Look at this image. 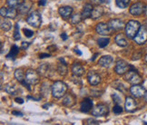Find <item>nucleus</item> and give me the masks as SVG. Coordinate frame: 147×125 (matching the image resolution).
Masks as SVG:
<instances>
[{"mask_svg":"<svg viewBox=\"0 0 147 125\" xmlns=\"http://www.w3.org/2000/svg\"><path fill=\"white\" fill-rule=\"evenodd\" d=\"M11 26H12V25H11V22L9 20L4 19L1 21V28L4 31H9Z\"/></svg>","mask_w":147,"mask_h":125,"instance_id":"nucleus-33","label":"nucleus"},{"mask_svg":"<svg viewBox=\"0 0 147 125\" xmlns=\"http://www.w3.org/2000/svg\"><path fill=\"white\" fill-rule=\"evenodd\" d=\"M98 55V54H95L94 56H93V58H91V61H94L95 60V58H96V56Z\"/></svg>","mask_w":147,"mask_h":125,"instance_id":"nucleus-50","label":"nucleus"},{"mask_svg":"<svg viewBox=\"0 0 147 125\" xmlns=\"http://www.w3.org/2000/svg\"><path fill=\"white\" fill-rule=\"evenodd\" d=\"M27 24L33 27H39L42 24V16L38 11H33L26 18Z\"/></svg>","mask_w":147,"mask_h":125,"instance_id":"nucleus-4","label":"nucleus"},{"mask_svg":"<svg viewBox=\"0 0 147 125\" xmlns=\"http://www.w3.org/2000/svg\"><path fill=\"white\" fill-rule=\"evenodd\" d=\"M50 105H52V104H51V103H50V104L47 103V104H44V105H43V107L45 108V109H47V107H49Z\"/></svg>","mask_w":147,"mask_h":125,"instance_id":"nucleus-51","label":"nucleus"},{"mask_svg":"<svg viewBox=\"0 0 147 125\" xmlns=\"http://www.w3.org/2000/svg\"><path fill=\"white\" fill-rule=\"evenodd\" d=\"M115 41L116 44L119 45V46H121V47H124L128 44L127 39L125 38V36H124L123 35H122V34H118L115 38Z\"/></svg>","mask_w":147,"mask_h":125,"instance_id":"nucleus-23","label":"nucleus"},{"mask_svg":"<svg viewBox=\"0 0 147 125\" xmlns=\"http://www.w3.org/2000/svg\"><path fill=\"white\" fill-rule=\"evenodd\" d=\"M124 79L130 83L132 84H139L142 83V77H141L137 71L135 70V68L133 67L132 69H130L126 73H125V76H124Z\"/></svg>","mask_w":147,"mask_h":125,"instance_id":"nucleus-3","label":"nucleus"},{"mask_svg":"<svg viewBox=\"0 0 147 125\" xmlns=\"http://www.w3.org/2000/svg\"><path fill=\"white\" fill-rule=\"evenodd\" d=\"M134 66H132L131 65H129L128 62H126L125 61L123 60H119L116 62V65H115V70L116 72L117 75H125V73L130 70L132 69Z\"/></svg>","mask_w":147,"mask_h":125,"instance_id":"nucleus-5","label":"nucleus"},{"mask_svg":"<svg viewBox=\"0 0 147 125\" xmlns=\"http://www.w3.org/2000/svg\"><path fill=\"white\" fill-rule=\"evenodd\" d=\"M116 5L120 8H126L130 4V0H115Z\"/></svg>","mask_w":147,"mask_h":125,"instance_id":"nucleus-34","label":"nucleus"},{"mask_svg":"<svg viewBox=\"0 0 147 125\" xmlns=\"http://www.w3.org/2000/svg\"><path fill=\"white\" fill-rule=\"evenodd\" d=\"M26 81L31 84V85H35L39 82V75L38 73L34 71V70H28L26 73Z\"/></svg>","mask_w":147,"mask_h":125,"instance_id":"nucleus-10","label":"nucleus"},{"mask_svg":"<svg viewBox=\"0 0 147 125\" xmlns=\"http://www.w3.org/2000/svg\"><path fill=\"white\" fill-rule=\"evenodd\" d=\"M23 32L25 34V36L26 37H28V38H30V37H32L34 36V32L32 30H30V29H26V28H24Z\"/></svg>","mask_w":147,"mask_h":125,"instance_id":"nucleus-39","label":"nucleus"},{"mask_svg":"<svg viewBox=\"0 0 147 125\" xmlns=\"http://www.w3.org/2000/svg\"><path fill=\"white\" fill-rule=\"evenodd\" d=\"M130 93H131L134 97L140 98V97H142V96H144L145 90L144 87H142L139 84H134V86L130 88Z\"/></svg>","mask_w":147,"mask_h":125,"instance_id":"nucleus-13","label":"nucleus"},{"mask_svg":"<svg viewBox=\"0 0 147 125\" xmlns=\"http://www.w3.org/2000/svg\"><path fill=\"white\" fill-rule=\"evenodd\" d=\"M15 101H16L18 103H20V104L24 103V100L22 99V98H16V99H15Z\"/></svg>","mask_w":147,"mask_h":125,"instance_id":"nucleus-45","label":"nucleus"},{"mask_svg":"<svg viewBox=\"0 0 147 125\" xmlns=\"http://www.w3.org/2000/svg\"><path fill=\"white\" fill-rule=\"evenodd\" d=\"M47 57H50V54H41L39 55V58L44 59V58H47Z\"/></svg>","mask_w":147,"mask_h":125,"instance_id":"nucleus-43","label":"nucleus"},{"mask_svg":"<svg viewBox=\"0 0 147 125\" xmlns=\"http://www.w3.org/2000/svg\"><path fill=\"white\" fill-rule=\"evenodd\" d=\"M76 103V98L74 97L72 94H67L65 95L63 99V104L65 106L71 107Z\"/></svg>","mask_w":147,"mask_h":125,"instance_id":"nucleus-24","label":"nucleus"},{"mask_svg":"<svg viewBox=\"0 0 147 125\" xmlns=\"http://www.w3.org/2000/svg\"><path fill=\"white\" fill-rule=\"evenodd\" d=\"M113 112H114V113H115V114H120V113L123 112V108L121 106V104H116L114 106V108H113Z\"/></svg>","mask_w":147,"mask_h":125,"instance_id":"nucleus-37","label":"nucleus"},{"mask_svg":"<svg viewBox=\"0 0 147 125\" xmlns=\"http://www.w3.org/2000/svg\"><path fill=\"white\" fill-rule=\"evenodd\" d=\"M61 38L63 39L64 41L67 40V38H68V36H67V35L65 33H63V34H61Z\"/></svg>","mask_w":147,"mask_h":125,"instance_id":"nucleus-44","label":"nucleus"},{"mask_svg":"<svg viewBox=\"0 0 147 125\" xmlns=\"http://www.w3.org/2000/svg\"><path fill=\"white\" fill-rule=\"evenodd\" d=\"M144 97L145 101L147 103V91H145V93H144Z\"/></svg>","mask_w":147,"mask_h":125,"instance_id":"nucleus-49","label":"nucleus"},{"mask_svg":"<svg viewBox=\"0 0 147 125\" xmlns=\"http://www.w3.org/2000/svg\"><path fill=\"white\" fill-rule=\"evenodd\" d=\"M19 53V48L16 46V45H13L12 47H11V50L9 54L7 55V58H12V59H15L16 56L18 55V54Z\"/></svg>","mask_w":147,"mask_h":125,"instance_id":"nucleus-28","label":"nucleus"},{"mask_svg":"<svg viewBox=\"0 0 147 125\" xmlns=\"http://www.w3.org/2000/svg\"><path fill=\"white\" fill-rule=\"evenodd\" d=\"M136 109V103L132 97H126L125 99V110L128 112H133Z\"/></svg>","mask_w":147,"mask_h":125,"instance_id":"nucleus-20","label":"nucleus"},{"mask_svg":"<svg viewBox=\"0 0 147 125\" xmlns=\"http://www.w3.org/2000/svg\"><path fill=\"white\" fill-rule=\"evenodd\" d=\"M72 72L76 76L79 77V76H81V75H84V69L80 64H76H76H74L73 66H72Z\"/></svg>","mask_w":147,"mask_h":125,"instance_id":"nucleus-22","label":"nucleus"},{"mask_svg":"<svg viewBox=\"0 0 147 125\" xmlns=\"http://www.w3.org/2000/svg\"><path fill=\"white\" fill-rule=\"evenodd\" d=\"M109 43H110V39L108 38V37H101V38H99L98 40H97V44H98V45L100 47H102V48H104V47H105L106 45H108L109 44Z\"/></svg>","mask_w":147,"mask_h":125,"instance_id":"nucleus-30","label":"nucleus"},{"mask_svg":"<svg viewBox=\"0 0 147 125\" xmlns=\"http://www.w3.org/2000/svg\"><path fill=\"white\" fill-rule=\"evenodd\" d=\"M87 80L89 83L91 85H98L101 82V77L97 73H95L94 71H90L87 73Z\"/></svg>","mask_w":147,"mask_h":125,"instance_id":"nucleus-11","label":"nucleus"},{"mask_svg":"<svg viewBox=\"0 0 147 125\" xmlns=\"http://www.w3.org/2000/svg\"><path fill=\"white\" fill-rule=\"evenodd\" d=\"M22 3L21 0H7V5L9 7H18V5Z\"/></svg>","mask_w":147,"mask_h":125,"instance_id":"nucleus-35","label":"nucleus"},{"mask_svg":"<svg viewBox=\"0 0 147 125\" xmlns=\"http://www.w3.org/2000/svg\"><path fill=\"white\" fill-rule=\"evenodd\" d=\"M113 87H115V89H117L118 91H120V92H122V93L126 92V86L119 81H116L113 83Z\"/></svg>","mask_w":147,"mask_h":125,"instance_id":"nucleus-29","label":"nucleus"},{"mask_svg":"<svg viewBox=\"0 0 147 125\" xmlns=\"http://www.w3.org/2000/svg\"><path fill=\"white\" fill-rule=\"evenodd\" d=\"M51 66L49 64H42L40 66L38 67V72L40 73L41 75L43 76H46V77H48V76H51Z\"/></svg>","mask_w":147,"mask_h":125,"instance_id":"nucleus-19","label":"nucleus"},{"mask_svg":"<svg viewBox=\"0 0 147 125\" xmlns=\"http://www.w3.org/2000/svg\"><path fill=\"white\" fill-rule=\"evenodd\" d=\"M134 40L138 44H144L147 41V26H142L140 27L136 36L134 37Z\"/></svg>","mask_w":147,"mask_h":125,"instance_id":"nucleus-6","label":"nucleus"},{"mask_svg":"<svg viewBox=\"0 0 147 125\" xmlns=\"http://www.w3.org/2000/svg\"><path fill=\"white\" fill-rule=\"evenodd\" d=\"M58 13L63 18H68L69 16L72 15L73 13V7L65 5V7H61L58 9Z\"/></svg>","mask_w":147,"mask_h":125,"instance_id":"nucleus-18","label":"nucleus"},{"mask_svg":"<svg viewBox=\"0 0 147 125\" xmlns=\"http://www.w3.org/2000/svg\"><path fill=\"white\" fill-rule=\"evenodd\" d=\"M145 5L142 2H137L134 4L131 7H130V14L133 15H142L145 10Z\"/></svg>","mask_w":147,"mask_h":125,"instance_id":"nucleus-8","label":"nucleus"},{"mask_svg":"<svg viewBox=\"0 0 147 125\" xmlns=\"http://www.w3.org/2000/svg\"><path fill=\"white\" fill-rule=\"evenodd\" d=\"M109 112V109H108V106L103 104V103H100L97 104L95 106L94 109L92 110V114L95 117H99V116H105L106 114H108Z\"/></svg>","mask_w":147,"mask_h":125,"instance_id":"nucleus-7","label":"nucleus"},{"mask_svg":"<svg viewBox=\"0 0 147 125\" xmlns=\"http://www.w3.org/2000/svg\"><path fill=\"white\" fill-rule=\"evenodd\" d=\"M67 91V85L62 81H56L52 85V95L55 98H61L65 94Z\"/></svg>","mask_w":147,"mask_h":125,"instance_id":"nucleus-1","label":"nucleus"},{"mask_svg":"<svg viewBox=\"0 0 147 125\" xmlns=\"http://www.w3.org/2000/svg\"><path fill=\"white\" fill-rule=\"evenodd\" d=\"M15 78L19 83H22V82H24L26 80V75H24L23 71H22L21 69H18V70H16V72H15Z\"/></svg>","mask_w":147,"mask_h":125,"instance_id":"nucleus-27","label":"nucleus"},{"mask_svg":"<svg viewBox=\"0 0 147 125\" xmlns=\"http://www.w3.org/2000/svg\"><path fill=\"white\" fill-rule=\"evenodd\" d=\"M29 44H30V43H28V42H23V43H22V45H21V48L22 49H26V48H27L28 46H29Z\"/></svg>","mask_w":147,"mask_h":125,"instance_id":"nucleus-40","label":"nucleus"},{"mask_svg":"<svg viewBox=\"0 0 147 125\" xmlns=\"http://www.w3.org/2000/svg\"><path fill=\"white\" fill-rule=\"evenodd\" d=\"M74 52H75L76 54H78V55H82V52L79 49H77V48H75L74 49Z\"/></svg>","mask_w":147,"mask_h":125,"instance_id":"nucleus-47","label":"nucleus"},{"mask_svg":"<svg viewBox=\"0 0 147 125\" xmlns=\"http://www.w3.org/2000/svg\"><path fill=\"white\" fill-rule=\"evenodd\" d=\"M111 0H99V2H102V3H109Z\"/></svg>","mask_w":147,"mask_h":125,"instance_id":"nucleus-48","label":"nucleus"},{"mask_svg":"<svg viewBox=\"0 0 147 125\" xmlns=\"http://www.w3.org/2000/svg\"><path fill=\"white\" fill-rule=\"evenodd\" d=\"M5 91L11 95H15V94H16V93H18V89H16V87L11 83H7L5 85Z\"/></svg>","mask_w":147,"mask_h":125,"instance_id":"nucleus-26","label":"nucleus"},{"mask_svg":"<svg viewBox=\"0 0 147 125\" xmlns=\"http://www.w3.org/2000/svg\"><path fill=\"white\" fill-rule=\"evenodd\" d=\"M144 59H145V62H147V54L145 55V57H144Z\"/></svg>","mask_w":147,"mask_h":125,"instance_id":"nucleus-53","label":"nucleus"},{"mask_svg":"<svg viewBox=\"0 0 147 125\" xmlns=\"http://www.w3.org/2000/svg\"><path fill=\"white\" fill-rule=\"evenodd\" d=\"M57 72L60 75L65 76L67 73V68H66V65L65 64H59L57 65Z\"/></svg>","mask_w":147,"mask_h":125,"instance_id":"nucleus-32","label":"nucleus"},{"mask_svg":"<svg viewBox=\"0 0 147 125\" xmlns=\"http://www.w3.org/2000/svg\"><path fill=\"white\" fill-rule=\"evenodd\" d=\"M144 13H145V15L147 16V7H145V10H144Z\"/></svg>","mask_w":147,"mask_h":125,"instance_id":"nucleus-52","label":"nucleus"},{"mask_svg":"<svg viewBox=\"0 0 147 125\" xmlns=\"http://www.w3.org/2000/svg\"><path fill=\"white\" fill-rule=\"evenodd\" d=\"M140 23L136 20H130L125 26V34L128 38H134L140 29Z\"/></svg>","mask_w":147,"mask_h":125,"instance_id":"nucleus-2","label":"nucleus"},{"mask_svg":"<svg viewBox=\"0 0 147 125\" xmlns=\"http://www.w3.org/2000/svg\"><path fill=\"white\" fill-rule=\"evenodd\" d=\"M31 7H32L31 1H29V0H24V1H22V3L18 7V11L21 15H26L28 11L30 10Z\"/></svg>","mask_w":147,"mask_h":125,"instance_id":"nucleus-14","label":"nucleus"},{"mask_svg":"<svg viewBox=\"0 0 147 125\" xmlns=\"http://www.w3.org/2000/svg\"><path fill=\"white\" fill-rule=\"evenodd\" d=\"M82 19H83L82 14H79V13L74 14V15H72V17H71V23L73 25H76L78 23H80V21Z\"/></svg>","mask_w":147,"mask_h":125,"instance_id":"nucleus-31","label":"nucleus"},{"mask_svg":"<svg viewBox=\"0 0 147 125\" xmlns=\"http://www.w3.org/2000/svg\"><path fill=\"white\" fill-rule=\"evenodd\" d=\"M12 114L13 115H16V116H20V117L23 116V113L20 112H18V111H13L12 112Z\"/></svg>","mask_w":147,"mask_h":125,"instance_id":"nucleus-41","label":"nucleus"},{"mask_svg":"<svg viewBox=\"0 0 147 125\" xmlns=\"http://www.w3.org/2000/svg\"><path fill=\"white\" fill-rule=\"evenodd\" d=\"M108 26L112 30H121L123 28L124 24L120 19H112L109 21Z\"/></svg>","mask_w":147,"mask_h":125,"instance_id":"nucleus-17","label":"nucleus"},{"mask_svg":"<svg viewBox=\"0 0 147 125\" xmlns=\"http://www.w3.org/2000/svg\"><path fill=\"white\" fill-rule=\"evenodd\" d=\"M104 14V9L103 7H94L92 11V14H91V17L93 19H98L99 17H101L102 15Z\"/></svg>","mask_w":147,"mask_h":125,"instance_id":"nucleus-25","label":"nucleus"},{"mask_svg":"<svg viewBox=\"0 0 147 125\" xmlns=\"http://www.w3.org/2000/svg\"><path fill=\"white\" fill-rule=\"evenodd\" d=\"M92 108H93V101L91 99H89V98H84L83 101H82V103L80 104V111L82 112H84V113H86L88 112H90L92 110Z\"/></svg>","mask_w":147,"mask_h":125,"instance_id":"nucleus-15","label":"nucleus"},{"mask_svg":"<svg viewBox=\"0 0 147 125\" xmlns=\"http://www.w3.org/2000/svg\"><path fill=\"white\" fill-rule=\"evenodd\" d=\"M112 98H113V101H114L116 104H121L122 103V99H121V97L117 93L112 94Z\"/></svg>","mask_w":147,"mask_h":125,"instance_id":"nucleus-38","label":"nucleus"},{"mask_svg":"<svg viewBox=\"0 0 147 125\" xmlns=\"http://www.w3.org/2000/svg\"><path fill=\"white\" fill-rule=\"evenodd\" d=\"M113 62H114V58H113L111 55H105L99 59L98 65L102 67L108 68L112 65Z\"/></svg>","mask_w":147,"mask_h":125,"instance_id":"nucleus-16","label":"nucleus"},{"mask_svg":"<svg viewBox=\"0 0 147 125\" xmlns=\"http://www.w3.org/2000/svg\"><path fill=\"white\" fill-rule=\"evenodd\" d=\"M95 30H96L97 34L102 36H107L111 34V28L108 25L105 24V23H99L95 26Z\"/></svg>","mask_w":147,"mask_h":125,"instance_id":"nucleus-12","label":"nucleus"},{"mask_svg":"<svg viewBox=\"0 0 147 125\" xmlns=\"http://www.w3.org/2000/svg\"><path fill=\"white\" fill-rule=\"evenodd\" d=\"M18 11H16L14 7H1V9H0L1 16L5 18H16V15H18Z\"/></svg>","mask_w":147,"mask_h":125,"instance_id":"nucleus-9","label":"nucleus"},{"mask_svg":"<svg viewBox=\"0 0 147 125\" xmlns=\"http://www.w3.org/2000/svg\"><path fill=\"white\" fill-rule=\"evenodd\" d=\"M100 122L98 121H94V120H88L87 121V124H99Z\"/></svg>","mask_w":147,"mask_h":125,"instance_id":"nucleus-42","label":"nucleus"},{"mask_svg":"<svg viewBox=\"0 0 147 125\" xmlns=\"http://www.w3.org/2000/svg\"><path fill=\"white\" fill-rule=\"evenodd\" d=\"M47 4V1L46 0H40V1L38 2V5H42V7H44V5H46Z\"/></svg>","mask_w":147,"mask_h":125,"instance_id":"nucleus-46","label":"nucleus"},{"mask_svg":"<svg viewBox=\"0 0 147 125\" xmlns=\"http://www.w3.org/2000/svg\"><path fill=\"white\" fill-rule=\"evenodd\" d=\"M14 39L15 40H19L20 39V32H19V26L16 23L15 25V31H14Z\"/></svg>","mask_w":147,"mask_h":125,"instance_id":"nucleus-36","label":"nucleus"},{"mask_svg":"<svg viewBox=\"0 0 147 125\" xmlns=\"http://www.w3.org/2000/svg\"><path fill=\"white\" fill-rule=\"evenodd\" d=\"M93 5L91 4H86L84 5L83 8V12H82V17L83 19H86L91 17V14L93 11Z\"/></svg>","mask_w":147,"mask_h":125,"instance_id":"nucleus-21","label":"nucleus"}]
</instances>
